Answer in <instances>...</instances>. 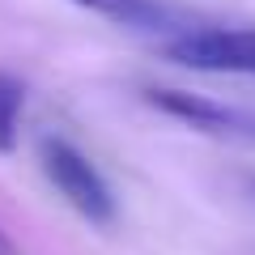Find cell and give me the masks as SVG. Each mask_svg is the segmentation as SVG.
Segmentation results:
<instances>
[{
  "mask_svg": "<svg viewBox=\"0 0 255 255\" xmlns=\"http://www.w3.org/2000/svg\"><path fill=\"white\" fill-rule=\"evenodd\" d=\"M0 255H21V251H17V243H13L4 230H0Z\"/></svg>",
  "mask_w": 255,
  "mask_h": 255,
  "instance_id": "cell-6",
  "label": "cell"
},
{
  "mask_svg": "<svg viewBox=\"0 0 255 255\" xmlns=\"http://www.w3.org/2000/svg\"><path fill=\"white\" fill-rule=\"evenodd\" d=\"M251 191H255V183H251Z\"/></svg>",
  "mask_w": 255,
  "mask_h": 255,
  "instance_id": "cell-7",
  "label": "cell"
},
{
  "mask_svg": "<svg viewBox=\"0 0 255 255\" xmlns=\"http://www.w3.org/2000/svg\"><path fill=\"white\" fill-rule=\"evenodd\" d=\"M174 64L200 73L255 77V26H191L162 47Z\"/></svg>",
  "mask_w": 255,
  "mask_h": 255,
  "instance_id": "cell-2",
  "label": "cell"
},
{
  "mask_svg": "<svg viewBox=\"0 0 255 255\" xmlns=\"http://www.w3.org/2000/svg\"><path fill=\"white\" fill-rule=\"evenodd\" d=\"M38 166H43L47 183L64 196V204L77 213V217L94 221V226H111L115 217V196H111L107 179L98 174V166L81 153L77 145L51 136L38 145Z\"/></svg>",
  "mask_w": 255,
  "mask_h": 255,
  "instance_id": "cell-1",
  "label": "cell"
},
{
  "mask_svg": "<svg viewBox=\"0 0 255 255\" xmlns=\"http://www.w3.org/2000/svg\"><path fill=\"white\" fill-rule=\"evenodd\" d=\"M149 107H157L162 115L179 119L196 132L255 145V115L243 107H226V102H213L204 94H187V90H149Z\"/></svg>",
  "mask_w": 255,
  "mask_h": 255,
  "instance_id": "cell-3",
  "label": "cell"
},
{
  "mask_svg": "<svg viewBox=\"0 0 255 255\" xmlns=\"http://www.w3.org/2000/svg\"><path fill=\"white\" fill-rule=\"evenodd\" d=\"M73 4L94 13V17H102V21H111V26H119V30L162 38V47L191 30V21L174 9L170 0H73Z\"/></svg>",
  "mask_w": 255,
  "mask_h": 255,
  "instance_id": "cell-4",
  "label": "cell"
},
{
  "mask_svg": "<svg viewBox=\"0 0 255 255\" xmlns=\"http://www.w3.org/2000/svg\"><path fill=\"white\" fill-rule=\"evenodd\" d=\"M17 115H21V90L0 77V153L13 145V132H17Z\"/></svg>",
  "mask_w": 255,
  "mask_h": 255,
  "instance_id": "cell-5",
  "label": "cell"
}]
</instances>
